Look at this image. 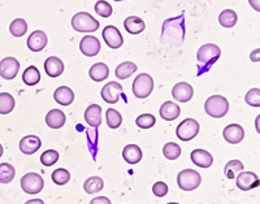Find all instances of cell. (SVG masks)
Wrapping results in <instances>:
<instances>
[{
    "instance_id": "1",
    "label": "cell",
    "mask_w": 260,
    "mask_h": 204,
    "mask_svg": "<svg viewBox=\"0 0 260 204\" xmlns=\"http://www.w3.org/2000/svg\"><path fill=\"white\" fill-rule=\"evenodd\" d=\"M204 111L213 119H221L229 111V101L221 95H213L204 103Z\"/></svg>"
},
{
    "instance_id": "2",
    "label": "cell",
    "mask_w": 260,
    "mask_h": 204,
    "mask_svg": "<svg viewBox=\"0 0 260 204\" xmlns=\"http://www.w3.org/2000/svg\"><path fill=\"white\" fill-rule=\"evenodd\" d=\"M72 27L78 33H94L99 29V21L95 20L90 13L78 12L72 18Z\"/></svg>"
},
{
    "instance_id": "3",
    "label": "cell",
    "mask_w": 260,
    "mask_h": 204,
    "mask_svg": "<svg viewBox=\"0 0 260 204\" xmlns=\"http://www.w3.org/2000/svg\"><path fill=\"white\" fill-rule=\"evenodd\" d=\"M202 177L197 171L192 169H183L177 176V184L180 189L185 191H192L201 186Z\"/></svg>"
},
{
    "instance_id": "4",
    "label": "cell",
    "mask_w": 260,
    "mask_h": 204,
    "mask_svg": "<svg viewBox=\"0 0 260 204\" xmlns=\"http://www.w3.org/2000/svg\"><path fill=\"white\" fill-rule=\"evenodd\" d=\"M198 61L199 64L204 66V69H208L212 64H215L219 57L221 56V50L216 45L207 43V45L202 46L198 51Z\"/></svg>"
},
{
    "instance_id": "5",
    "label": "cell",
    "mask_w": 260,
    "mask_h": 204,
    "mask_svg": "<svg viewBox=\"0 0 260 204\" xmlns=\"http://www.w3.org/2000/svg\"><path fill=\"white\" fill-rule=\"evenodd\" d=\"M154 90V80L150 74L141 73L133 82V94L139 99H146Z\"/></svg>"
},
{
    "instance_id": "6",
    "label": "cell",
    "mask_w": 260,
    "mask_h": 204,
    "mask_svg": "<svg viewBox=\"0 0 260 204\" xmlns=\"http://www.w3.org/2000/svg\"><path fill=\"white\" fill-rule=\"evenodd\" d=\"M21 187L26 194L36 195L41 192L45 187V181L38 173H26L24 177L21 178Z\"/></svg>"
},
{
    "instance_id": "7",
    "label": "cell",
    "mask_w": 260,
    "mask_h": 204,
    "mask_svg": "<svg viewBox=\"0 0 260 204\" xmlns=\"http://www.w3.org/2000/svg\"><path fill=\"white\" fill-rule=\"evenodd\" d=\"M198 133L199 124L194 119H185L178 125L177 130H176L178 139H181L182 142H189V141H191V139L198 135Z\"/></svg>"
},
{
    "instance_id": "8",
    "label": "cell",
    "mask_w": 260,
    "mask_h": 204,
    "mask_svg": "<svg viewBox=\"0 0 260 204\" xmlns=\"http://www.w3.org/2000/svg\"><path fill=\"white\" fill-rule=\"evenodd\" d=\"M20 71V61L15 57H6L0 61V77L4 80H13Z\"/></svg>"
},
{
    "instance_id": "9",
    "label": "cell",
    "mask_w": 260,
    "mask_h": 204,
    "mask_svg": "<svg viewBox=\"0 0 260 204\" xmlns=\"http://www.w3.org/2000/svg\"><path fill=\"white\" fill-rule=\"evenodd\" d=\"M101 95L106 103H118V100H120L122 95V86L118 82H108L102 89Z\"/></svg>"
},
{
    "instance_id": "10",
    "label": "cell",
    "mask_w": 260,
    "mask_h": 204,
    "mask_svg": "<svg viewBox=\"0 0 260 204\" xmlns=\"http://www.w3.org/2000/svg\"><path fill=\"white\" fill-rule=\"evenodd\" d=\"M260 185V178L254 172H242L240 176H237V186L242 191L256 189Z\"/></svg>"
},
{
    "instance_id": "11",
    "label": "cell",
    "mask_w": 260,
    "mask_h": 204,
    "mask_svg": "<svg viewBox=\"0 0 260 204\" xmlns=\"http://www.w3.org/2000/svg\"><path fill=\"white\" fill-rule=\"evenodd\" d=\"M194 95V89L192 86L186 82H178L173 86L172 89V96L180 103H187L192 99Z\"/></svg>"
},
{
    "instance_id": "12",
    "label": "cell",
    "mask_w": 260,
    "mask_h": 204,
    "mask_svg": "<svg viewBox=\"0 0 260 204\" xmlns=\"http://www.w3.org/2000/svg\"><path fill=\"white\" fill-rule=\"evenodd\" d=\"M103 39L106 41L107 46H110L113 50H117L122 46L124 43V38H122L120 30L117 29L113 25H110V26H106V29L103 30Z\"/></svg>"
},
{
    "instance_id": "13",
    "label": "cell",
    "mask_w": 260,
    "mask_h": 204,
    "mask_svg": "<svg viewBox=\"0 0 260 204\" xmlns=\"http://www.w3.org/2000/svg\"><path fill=\"white\" fill-rule=\"evenodd\" d=\"M222 135L228 143L237 145V143L242 142L243 138H245V129L238 124H231L224 127Z\"/></svg>"
},
{
    "instance_id": "14",
    "label": "cell",
    "mask_w": 260,
    "mask_h": 204,
    "mask_svg": "<svg viewBox=\"0 0 260 204\" xmlns=\"http://www.w3.org/2000/svg\"><path fill=\"white\" fill-rule=\"evenodd\" d=\"M80 50L85 56H96L99 51H101V42H99L98 38H95V37L86 36L81 39Z\"/></svg>"
},
{
    "instance_id": "15",
    "label": "cell",
    "mask_w": 260,
    "mask_h": 204,
    "mask_svg": "<svg viewBox=\"0 0 260 204\" xmlns=\"http://www.w3.org/2000/svg\"><path fill=\"white\" fill-rule=\"evenodd\" d=\"M48 38L46 36L45 31L42 30H36L32 31L31 34L27 38V47L32 52H39V51L45 50V47L47 46Z\"/></svg>"
},
{
    "instance_id": "16",
    "label": "cell",
    "mask_w": 260,
    "mask_h": 204,
    "mask_svg": "<svg viewBox=\"0 0 260 204\" xmlns=\"http://www.w3.org/2000/svg\"><path fill=\"white\" fill-rule=\"evenodd\" d=\"M42 146V141L37 135H26L20 141V150L25 155H32L38 151Z\"/></svg>"
},
{
    "instance_id": "17",
    "label": "cell",
    "mask_w": 260,
    "mask_h": 204,
    "mask_svg": "<svg viewBox=\"0 0 260 204\" xmlns=\"http://www.w3.org/2000/svg\"><path fill=\"white\" fill-rule=\"evenodd\" d=\"M45 71L47 73L48 77L56 78L59 76H61L62 72H64V62L56 56L48 57L45 61Z\"/></svg>"
},
{
    "instance_id": "18",
    "label": "cell",
    "mask_w": 260,
    "mask_h": 204,
    "mask_svg": "<svg viewBox=\"0 0 260 204\" xmlns=\"http://www.w3.org/2000/svg\"><path fill=\"white\" fill-rule=\"evenodd\" d=\"M191 157V161L195 165L201 166V168H210L213 164V156L208 151H204L201 148H197L190 155Z\"/></svg>"
},
{
    "instance_id": "19",
    "label": "cell",
    "mask_w": 260,
    "mask_h": 204,
    "mask_svg": "<svg viewBox=\"0 0 260 204\" xmlns=\"http://www.w3.org/2000/svg\"><path fill=\"white\" fill-rule=\"evenodd\" d=\"M159 113L160 117H161L162 120H166V121H173V120H176L178 116H180L181 110L180 107H178V104L173 103V101H166V103L160 107Z\"/></svg>"
},
{
    "instance_id": "20",
    "label": "cell",
    "mask_w": 260,
    "mask_h": 204,
    "mask_svg": "<svg viewBox=\"0 0 260 204\" xmlns=\"http://www.w3.org/2000/svg\"><path fill=\"white\" fill-rule=\"evenodd\" d=\"M53 99L61 106L68 107L73 103L74 92L72 91V89H69L68 86H60L53 92Z\"/></svg>"
},
{
    "instance_id": "21",
    "label": "cell",
    "mask_w": 260,
    "mask_h": 204,
    "mask_svg": "<svg viewBox=\"0 0 260 204\" xmlns=\"http://www.w3.org/2000/svg\"><path fill=\"white\" fill-rule=\"evenodd\" d=\"M142 150L137 145H127L122 150V157L127 164H138L142 160Z\"/></svg>"
},
{
    "instance_id": "22",
    "label": "cell",
    "mask_w": 260,
    "mask_h": 204,
    "mask_svg": "<svg viewBox=\"0 0 260 204\" xmlns=\"http://www.w3.org/2000/svg\"><path fill=\"white\" fill-rule=\"evenodd\" d=\"M85 120L86 122L92 127L101 126L102 124V107L98 104H91V106L85 111Z\"/></svg>"
},
{
    "instance_id": "23",
    "label": "cell",
    "mask_w": 260,
    "mask_h": 204,
    "mask_svg": "<svg viewBox=\"0 0 260 204\" xmlns=\"http://www.w3.org/2000/svg\"><path fill=\"white\" fill-rule=\"evenodd\" d=\"M65 121H67V117H65L64 112L60 110H51L46 116V124L51 129H60L64 126Z\"/></svg>"
},
{
    "instance_id": "24",
    "label": "cell",
    "mask_w": 260,
    "mask_h": 204,
    "mask_svg": "<svg viewBox=\"0 0 260 204\" xmlns=\"http://www.w3.org/2000/svg\"><path fill=\"white\" fill-rule=\"evenodd\" d=\"M124 27L129 34H133V36H137V34H141L145 30L146 24L145 21L141 20L137 16H130L126 20L124 21Z\"/></svg>"
},
{
    "instance_id": "25",
    "label": "cell",
    "mask_w": 260,
    "mask_h": 204,
    "mask_svg": "<svg viewBox=\"0 0 260 204\" xmlns=\"http://www.w3.org/2000/svg\"><path fill=\"white\" fill-rule=\"evenodd\" d=\"M89 76L95 82H102V81L107 80L108 76H110V68L104 62H96L90 68Z\"/></svg>"
},
{
    "instance_id": "26",
    "label": "cell",
    "mask_w": 260,
    "mask_h": 204,
    "mask_svg": "<svg viewBox=\"0 0 260 204\" xmlns=\"http://www.w3.org/2000/svg\"><path fill=\"white\" fill-rule=\"evenodd\" d=\"M104 187V182L101 177H98V176H92V177L87 178L85 181V184H83V189L85 191L91 195V194H96V192L102 191Z\"/></svg>"
},
{
    "instance_id": "27",
    "label": "cell",
    "mask_w": 260,
    "mask_h": 204,
    "mask_svg": "<svg viewBox=\"0 0 260 204\" xmlns=\"http://www.w3.org/2000/svg\"><path fill=\"white\" fill-rule=\"evenodd\" d=\"M15 98L8 92H0V115H8L15 110Z\"/></svg>"
},
{
    "instance_id": "28",
    "label": "cell",
    "mask_w": 260,
    "mask_h": 204,
    "mask_svg": "<svg viewBox=\"0 0 260 204\" xmlns=\"http://www.w3.org/2000/svg\"><path fill=\"white\" fill-rule=\"evenodd\" d=\"M137 65L134 64V62L132 61H124L121 62L120 65L116 68V77L120 78V80H126V78H129L132 74L134 73V72H137Z\"/></svg>"
},
{
    "instance_id": "29",
    "label": "cell",
    "mask_w": 260,
    "mask_h": 204,
    "mask_svg": "<svg viewBox=\"0 0 260 204\" xmlns=\"http://www.w3.org/2000/svg\"><path fill=\"white\" fill-rule=\"evenodd\" d=\"M237 21H238V16H237V13L234 12L233 9H224L219 16L220 25L228 27V29L233 27L237 24Z\"/></svg>"
},
{
    "instance_id": "30",
    "label": "cell",
    "mask_w": 260,
    "mask_h": 204,
    "mask_svg": "<svg viewBox=\"0 0 260 204\" xmlns=\"http://www.w3.org/2000/svg\"><path fill=\"white\" fill-rule=\"evenodd\" d=\"M22 81L27 86H36L41 81V73H39L38 68L34 65L27 66L22 74Z\"/></svg>"
},
{
    "instance_id": "31",
    "label": "cell",
    "mask_w": 260,
    "mask_h": 204,
    "mask_svg": "<svg viewBox=\"0 0 260 204\" xmlns=\"http://www.w3.org/2000/svg\"><path fill=\"white\" fill-rule=\"evenodd\" d=\"M15 176V166L8 163L0 164V184H9V182H12Z\"/></svg>"
},
{
    "instance_id": "32",
    "label": "cell",
    "mask_w": 260,
    "mask_h": 204,
    "mask_svg": "<svg viewBox=\"0 0 260 204\" xmlns=\"http://www.w3.org/2000/svg\"><path fill=\"white\" fill-rule=\"evenodd\" d=\"M9 31L16 38L24 37L27 31V24L24 18H16L12 21V24L9 26Z\"/></svg>"
},
{
    "instance_id": "33",
    "label": "cell",
    "mask_w": 260,
    "mask_h": 204,
    "mask_svg": "<svg viewBox=\"0 0 260 204\" xmlns=\"http://www.w3.org/2000/svg\"><path fill=\"white\" fill-rule=\"evenodd\" d=\"M243 171V164L241 160H231L229 163L225 165L224 173L229 180H233L234 177L238 176V173Z\"/></svg>"
},
{
    "instance_id": "34",
    "label": "cell",
    "mask_w": 260,
    "mask_h": 204,
    "mask_svg": "<svg viewBox=\"0 0 260 204\" xmlns=\"http://www.w3.org/2000/svg\"><path fill=\"white\" fill-rule=\"evenodd\" d=\"M107 117V125L111 127V129H117L120 127V125L122 124V116L118 111L110 108V110L106 112Z\"/></svg>"
},
{
    "instance_id": "35",
    "label": "cell",
    "mask_w": 260,
    "mask_h": 204,
    "mask_svg": "<svg viewBox=\"0 0 260 204\" xmlns=\"http://www.w3.org/2000/svg\"><path fill=\"white\" fill-rule=\"evenodd\" d=\"M162 154L168 160H176L180 157L181 155V147L175 142L167 143L164 147H162Z\"/></svg>"
},
{
    "instance_id": "36",
    "label": "cell",
    "mask_w": 260,
    "mask_h": 204,
    "mask_svg": "<svg viewBox=\"0 0 260 204\" xmlns=\"http://www.w3.org/2000/svg\"><path fill=\"white\" fill-rule=\"evenodd\" d=\"M71 180V173H69L67 169L59 168L52 173V181L57 186H62V185H67Z\"/></svg>"
},
{
    "instance_id": "37",
    "label": "cell",
    "mask_w": 260,
    "mask_h": 204,
    "mask_svg": "<svg viewBox=\"0 0 260 204\" xmlns=\"http://www.w3.org/2000/svg\"><path fill=\"white\" fill-rule=\"evenodd\" d=\"M136 124L138 125L141 129H150V127H152L156 124V119H155V116L151 115V113H143V115L137 117Z\"/></svg>"
},
{
    "instance_id": "38",
    "label": "cell",
    "mask_w": 260,
    "mask_h": 204,
    "mask_svg": "<svg viewBox=\"0 0 260 204\" xmlns=\"http://www.w3.org/2000/svg\"><path fill=\"white\" fill-rule=\"evenodd\" d=\"M59 160V152L55 150H47L41 155V163L46 166H51Z\"/></svg>"
},
{
    "instance_id": "39",
    "label": "cell",
    "mask_w": 260,
    "mask_h": 204,
    "mask_svg": "<svg viewBox=\"0 0 260 204\" xmlns=\"http://www.w3.org/2000/svg\"><path fill=\"white\" fill-rule=\"evenodd\" d=\"M95 12L99 16H102V17L107 18L112 15V7L107 3V2H104V0H99V2L95 4Z\"/></svg>"
},
{
    "instance_id": "40",
    "label": "cell",
    "mask_w": 260,
    "mask_h": 204,
    "mask_svg": "<svg viewBox=\"0 0 260 204\" xmlns=\"http://www.w3.org/2000/svg\"><path fill=\"white\" fill-rule=\"evenodd\" d=\"M245 101L251 107H260V89H251L245 95Z\"/></svg>"
},
{
    "instance_id": "41",
    "label": "cell",
    "mask_w": 260,
    "mask_h": 204,
    "mask_svg": "<svg viewBox=\"0 0 260 204\" xmlns=\"http://www.w3.org/2000/svg\"><path fill=\"white\" fill-rule=\"evenodd\" d=\"M152 192H154L155 196H157V198H164L168 194V186H167V184L159 181V182H156L152 186Z\"/></svg>"
},
{
    "instance_id": "42",
    "label": "cell",
    "mask_w": 260,
    "mask_h": 204,
    "mask_svg": "<svg viewBox=\"0 0 260 204\" xmlns=\"http://www.w3.org/2000/svg\"><path fill=\"white\" fill-rule=\"evenodd\" d=\"M90 204H112L107 196H96L90 201Z\"/></svg>"
},
{
    "instance_id": "43",
    "label": "cell",
    "mask_w": 260,
    "mask_h": 204,
    "mask_svg": "<svg viewBox=\"0 0 260 204\" xmlns=\"http://www.w3.org/2000/svg\"><path fill=\"white\" fill-rule=\"evenodd\" d=\"M250 60H251L252 62L260 61V48H256V50H254L250 53Z\"/></svg>"
},
{
    "instance_id": "44",
    "label": "cell",
    "mask_w": 260,
    "mask_h": 204,
    "mask_svg": "<svg viewBox=\"0 0 260 204\" xmlns=\"http://www.w3.org/2000/svg\"><path fill=\"white\" fill-rule=\"evenodd\" d=\"M248 3L256 12H260V0H248Z\"/></svg>"
},
{
    "instance_id": "45",
    "label": "cell",
    "mask_w": 260,
    "mask_h": 204,
    "mask_svg": "<svg viewBox=\"0 0 260 204\" xmlns=\"http://www.w3.org/2000/svg\"><path fill=\"white\" fill-rule=\"evenodd\" d=\"M25 204H45V201L42 200V199H30Z\"/></svg>"
},
{
    "instance_id": "46",
    "label": "cell",
    "mask_w": 260,
    "mask_h": 204,
    "mask_svg": "<svg viewBox=\"0 0 260 204\" xmlns=\"http://www.w3.org/2000/svg\"><path fill=\"white\" fill-rule=\"evenodd\" d=\"M255 129H256L257 133L260 134V115L255 119Z\"/></svg>"
},
{
    "instance_id": "47",
    "label": "cell",
    "mask_w": 260,
    "mask_h": 204,
    "mask_svg": "<svg viewBox=\"0 0 260 204\" xmlns=\"http://www.w3.org/2000/svg\"><path fill=\"white\" fill-rule=\"evenodd\" d=\"M3 151H4V150H3V146L0 145V157L3 156Z\"/></svg>"
},
{
    "instance_id": "48",
    "label": "cell",
    "mask_w": 260,
    "mask_h": 204,
    "mask_svg": "<svg viewBox=\"0 0 260 204\" xmlns=\"http://www.w3.org/2000/svg\"><path fill=\"white\" fill-rule=\"evenodd\" d=\"M167 204H178V203H167Z\"/></svg>"
},
{
    "instance_id": "49",
    "label": "cell",
    "mask_w": 260,
    "mask_h": 204,
    "mask_svg": "<svg viewBox=\"0 0 260 204\" xmlns=\"http://www.w3.org/2000/svg\"><path fill=\"white\" fill-rule=\"evenodd\" d=\"M115 2H121V0H115Z\"/></svg>"
}]
</instances>
